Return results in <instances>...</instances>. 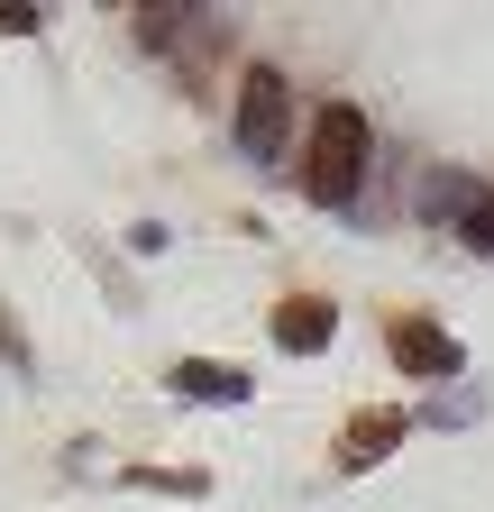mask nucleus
Returning <instances> with one entry per match:
<instances>
[{
    "label": "nucleus",
    "mask_w": 494,
    "mask_h": 512,
    "mask_svg": "<svg viewBox=\"0 0 494 512\" xmlns=\"http://www.w3.org/2000/svg\"><path fill=\"white\" fill-rule=\"evenodd\" d=\"M174 384H183L193 403H238V394H247V375H238V366H211V357H183Z\"/></svg>",
    "instance_id": "5"
},
{
    "label": "nucleus",
    "mask_w": 494,
    "mask_h": 512,
    "mask_svg": "<svg viewBox=\"0 0 494 512\" xmlns=\"http://www.w3.org/2000/svg\"><path fill=\"white\" fill-rule=\"evenodd\" d=\"M284 138H293V92H284L275 64H257V74H247V92H238V156L275 165Z\"/></svg>",
    "instance_id": "2"
},
{
    "label": "nucleus",
    "mask_w": 494,
    "mask_h": 512,
    "mask_svg": "<svg viewBox=\"0 0 494 512\" xmlns=\"http://www.w3.org/2000/svg\"><path fill=\"white\" fill-rule=\"evenodd\" d=\"M366 110L357 101H321L312 110V138H302V192L312 202H330V211H348L357 202V183H366Z\"/></svg>",
    "instance_id": "1"
},
{
    "label": "nucleus",
    "mask_w": 494,
    "mask_h": 512,
    "mask_svg": "<svg viewBox=\"0 0 494 512\" xmlns=\"http://www.w3.org/2000/svg\"><path fill=\"white\" fill-rule=\"evenodd\" d=\"M394 366L403 375H458V339L430 320H394Z\"/></svg>",
    "instance_id": "3"
},
{
    "label": "nucleus",
    "mask_w": 494,
    "mask_h": 512,
    "mask_svg": "<svg viewBox=\"0 0 494 512\" xmlns=\"http://www.w3.org/2000/svg\"><path fill=\"white\" fill-rule=\"evenodd\" d=\"M394 439H403V412H376V421H357V430H348V467H376Z\"/></svg>",
    "instance_id": "6"
},
{
    "label": "nucleus",
    "mask_w": 494,
    "mask_h": 512,
    "mask_svg": "<svg viewBox=\"0 0 494 512\" xmlns=\"http://www.w3.org/2000/svg\"><path fill=\"white\" fill-rule=\"evenodd\" d=\"M467 247H485V256H494V192H485V202H476V220H467Z\"/></svg>",
    "instance_id": "7"
},
{
    "label": "nucleus",
    "mask_w": 494,
    "mask_h": 512,
    "mask_svg": "<svg viewBox=\"0 0 494 512\" xmlns=\"http://www.w3.org/2000/svg\"><path fill=\"white\" fill-rule=\"evenodd\" d=\"M330 330H339V320H330V302H284V311H275V339H284L293 357L330 348Z\"/></svg>",
    "instance_id": "4"
}]
</instances>
